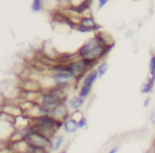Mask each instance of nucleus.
I'll list each match as a JSON object with an SVG mask.
<instances>
[{
  "label": "nucleus",
  "instance_id": "1",
  "mask_svg": "<svg viewBox=\"0 0 155 153\" xmlns=\"http://www.w3.org/2000/svg\"><path fill=\"white\" fill-rule=\"evenodd\" d=\"M115 42L113 39H108L102 32L94 33V36L89 38L81 47L78 49L76 56L78 58L87 60L93 67L97 65L100 61L104 60V58L109 55Z\"/></svg>",
  "mask_w": 155,
  "mask_h": 153
},
{
  "label": "nucleus",
  "instance_id": "2",
  "mask_svg": "<svg viewBox=\"0 0 155 153\" xmlns=\"http://www.w3.org/2000/svg\"><path fill=\"white\" fill-rule=\"evenodd\" d=\"M67 89L68 88H57V87L48 89L45 92L41 93L38 104L50 113V111L55 108L57 105L68 100Z\"/></svg>",
  "mask_w": 155,
  "mask_h": 153
},
{
  "label": "nucleus",
  "instance_id": "3",
  "mask_svg": "<svg viewBox=\"0 0 155 153\" xmlns=\"http://www.w3.org/2000/svg\"><path fill=\"white\" fill-rule=\"evenodd\" d=\"M62 121H56L49 114L36 117V118H32V126L34 127L35 130L40 132L41 134L45 135L49 138L57 134L58 131L62 129Z\"/></svg>",
  "mask_w": 155,
  "mask_h": 153
},
{
  "label": "nucleus",
  "instance_id": "4",
  "mask_svg": "<svg viewBox=\"0 0 155 153\" xmlns=\"http://www.w3.org/2000/svg\"><path fill=\"white\" fill-rule=\"evenodd\" d=\"M14 118L15 117L11 115L0 112V139L3 143L10 141L16 132V129L14 127Z\"/></svg>",
  "mask_w": 155,
  "mask_h": 153
},
{
  "label": "nucleus",
  "instance_id": "5",
  "mask_svg": "<svg viewBox=\"0 0 155 153\" xmlns=\"http://www.w3.org/2000/svg\"><path fill=\"white\" fill-rule=\"evenodd\" d=\"M49 115H51L53 118L59 121H65L68 118L71 117V111H70L69 107H68L67 101H63L61 104L57 105L55 108H53L50 111Z\"/></svg>",
  "mask_w": 155,
  "mask_h": 153
},
{
  "label": "nucleus",
  "instance_id": "6",
  "mask_svg": "<svg viewBox=\"0 0 155 153\" xmlns=\"http://www.w3.org/2000/svg\"><path fill=\"white\" fill-rule=\"evenodd\" d=\"M77 25L92 30L93 33H97L101 30V25H98L97 21H96V19L94 18L91 14L86 15V16H82V17H79V18H78Z\"/></svg>",
  "mask_w": 155,
  "mask_h": 153
},
{
  "label": "nucleus",
  "instance_id": "7",
  "mask_svg": "<svg viewBox=\"0 0 155 153\" xmlns=\"http://www.w3.org/2000/svg\"><path fill=\"white\" fill-rule=\"evenodd\" d=\"M63 144H64V135L62 134H55L50 138L49 144V150L51 153H58L60 149L62 148Z\"/></svg>",
  "mask_w": 155,
  "mask_h": 153
},
{
  "label": "nucleus",
  "instance_id": "8",
  "mask_svg": "<svg viewBox=\"0 0 155 153\" xmlns=\"http://www.w3.org/2000/svg\"><path fill=\"white\" fill-rule=\"evenodd\" d=\"M86 101H87V99L80 97L79 95H73L70 98H68L67 104H68V107H69L70 111H71V113H72V112H75V111H80V109L84 106Z\"/></svg>",
  "mask_w": 155,
  "mask_h": 153
},
{
  "label": "nucleus",
  "instance_id": "9",
  "mask_svg": "<svg viewBox=\"0 0 155 153\" xmlns=\"http://www.w3.org/2000/svg\"><path fill=\"white\" fill-rule=\"evenodd\" d=\"M98 79H99V76H98L97 70L93 69V70L89 71L88 73L86 74V76L82 78L80 85H84V86H88V87H91V88H93L94 84H95V82L97 81Z\"/></svg>",
  "mask_w": 155,
  "mask_h": 153
},
{
  "label": "nucleus",
  "instance_id": "10",
  "mask_svg": "<svg viewBox=\"0 0 155 153\" xmlns=\"http://www.w3.org/2000/svg\"><path fill=\"white\" fill-rule=\"evenodd\" d=\"M62 130L65 134H74V133H76L79 130V129H78L77 121L72 118V117H70V118H68L65 121H63Z\"/></svg>",
  "mask_w": 155,
  "mask_h": 153
},
{
  "label": "nucleus",
  "instance_id": "11",
  "mask_svg": "<svg viewBox=\"0 0 155 153\" xmlns=\"http://www.w3.org/2000/svg\"><path fill=\"white\" fill-rule=\"evenodd\" d=\"M154 85L153 82L150 79H147L145 82H143L140 86V89H139V92H140L143 95H149L150 93H152L154 89Z\"/></svg>",
  "mask_w": 155,
  "mask_h": 153
},
{
  "label": "nucleus",
  "instance_id": "12",
  "mask_svg": "<svg viewBox=\"0 0 155 153\" xmlns=\"http://www.w3.org/2000/svg\"><path fill=\"white\" fill-rule=\"evenodd\" d=\"M96 70H97V72H98V76H99V78L104 77V76L106 75V74L108 73V71H109L108 61H106V60L100 61V62L96 65Z\"/></svg>",
  "mask_w": 155,
  "mask_h": 153
},
{
  "label": "nucleus",
  "instance_id": "13",
  "mask_svg": "<svg viewBox=\"0 0 155 153\" xmlns=\"http://www.w3.org/2000/svg\"><path fill=\"white\" fill-rule=\"evenodd\" d=\"M92 90H93V88H91V87L80 85L79 89H78V92H77V95H79L80 97L87 99V98H88L89 96L91 95V93H92Z\"/></svg>",
  "mask_w": 155,
  "mask_h": 153
},
{
  "label": "nucleus",
  "instance_id": "14",
  "mask_svg": "<svg viewBox=\"0 0 155 153\" xmlns=\"http://www.w3.org/2000/svg\"><path fill=\"white\" fill-rule=\"evenodd\" d=\"M43 8V0H33L32 3V11L35 13H38L42 11Z\"/></svg>",
  "mask_w": 155,
  "mask_h": 153
},
{
  "label": "nucleus",
  "instance_id": "15",
  "mask_svg": "<svg viewBox=\"0 0 155 153\" xmlns=\"http://www.w3.org/2000/svg\"><path fill=\"white\" fill-rule=\"evenodd\" d=\"M155 74V53H153L149 60V75Z\"/></svg>",
  "mask_w": 155,
  "mask_h": 153
},
{
  "label": "nucleus",
  "instance_id": "16",
  "mask_svg": "<svg viewBox=\"0 0 155 153\" xmlns=\"http://www.w3.org/2000/svg\"><path fill=\"white\" fill-rule=\"evenodd\" d=\"M77 124H78V129L87 128V127H88V118L84 115V116H82L81 118L77 121Z\"/></svg>",
  "mask_w": 155,
  "mask_h": 153
},
{
  "label": "nucleus",
  "instance_id": "17",
  "mask_svg": "<svg viewBox=\"0 0 155 153\" xmlns=\"http://www.w3.org/2000/svg\"><path fill=\"white\" fill-rule=\"evenodd\" d=\"M109 1H110V0H97V10L98 11L102 10V8L108 4Z\"/></svg>",
  "mask_w": 155,
  "mask_h": 153
},
{
  "label": "nucleus",
  "instance_id": "18",
  "mask_svg": "<svg viewBox=\"0 0 155 153\" xmlns=\"http://www.w3.org/2000/svg\"><path fill=\"white\" fill-rule=\"evenodd\" d=\"M149 121L152 124V126L155 127V108L152 109L151 112H150V114H149Z\"/></svg>",
  "mask_w": 155,
  "mask_h": 153
},
{
  "label": "nucleus",
  "instance_id": "19",
  "mask_svg": "<svg viewBox=\"0 0 155 153\" xmlns=\"http://www.w3.org/2000/svg\"><path fill=\"white\" fill-rule=\"evenodd\" d=\"M134 34H135L134 30H131V29H130V30L126 31V33H124V37H126L127 39H131V38H133Z\"/></svg>",
  "mask_w": 155,
  "mask_h": 153
},
{
  "label": "nucleus",
  "instance_id": "20",
  "mask_svg": "<svg viewBox=\"0 0 155 153\" xmlns=\"http://www.w3.org/2000/svg\"><path fill=\"white\" fill-rule=\"evenodd\" d=\"M150 104H151V97H147L145 99V101H143V108H149Z\"/></svg>",
  "mask_w": 155,
  "mask_h": 153
},
{
  "label": "nucleus",
  "instance_id": "21",
  "mask_svg": "<svg viewBox=\"0 0 155 153\" xmlns=\"http://www.w3.org/2000/svg\"><path fill=\"white\" fill-rule=\"evenodd\" d=\"M118 150H119V146H115V147L111 148V149L109 150L107 153H117L118 152Z\"/></svg>",
  "mask_w": 155,
  "mask_h": 153
},
{
  "label": "nucleus",
  "instance_id": "22",
  "mask_svg": "<svg viewBox=\"0 0 155 153\" xmlns=\"http://www.w3.org/2000/svg\"><path fill=\"white\" fill-rule=\"evenodd\" d=\"M147 153H155V148H154V147H152L151 149H150Z\"/></svg>",
  "mask_w": 155,
  "mask_h": 153
},
{
  "label": "nucleus",
  "instance_id": "23",
  "mask_svg": "<svg viewBox=\"0 0 155 153\" xmlns=\"http://www.w3.org/2000/svg\"><path fill=\"white\" fill-rule=\"evenodd\" d=\"M61 153H67V150H65V149H64V150H62V152H61Z\"/></svg>",
  "mask_w": 155,
  "mask_h": 153
},
{
  "label": "nucleus",
  "instance_id": "24",
  "mask_svg": "<svg viewBox=\"0 0 155 153\" xmlns=\"http://www.w3.org/2000/svg\"><path fill=\"white\" fill-rule=\"evenodd\" d=\"M153 147L155 148V138H154V143H153Z\"/></svg>",
  "mask_w": 155,
  "mask_h": 153
},
{
  "label": "nucleus",
  "instance_id": "25",
  "mask_svg": "<svg viewBox=\"0 0 155 153\" xmlns=\"http://www.w3.org/2000/svg\"><path fill=\"white\" fill-rule=\"evenodd\" d=\"M28 153H36V152H33V151H31V152H28Z\"/></svg>",
  "mask_w": 155,
  "mask_h": 153
},
{
  "label": "nucleus",
  "instance_id": "26",
  "mask_svg": "<svg viewBox=\"0 0 155 153\" xmlns=\"http://www.w3.org/2000/svg\"><path fill=\"white\" fill-rule=\"evenodd\" d=\"M132 1H139V0H132Z\"/></svg>",
  "mask_w": 155,
  "mask_h": 153
},
{
  "label": "nucleus",
  "instance_id": "27",
  "mask_svg": "<svg viewBox=\"0 0 155 153\" xmlns=\"http://www.w3.org/2000/svg\"><path fill=\"white\" fill-rule=\"evenodd\" d=\"M110 1H111V0H110Z\"/></svg>",
  "mask_w": 155,
  "mask_h": 153
}]
</instances>
